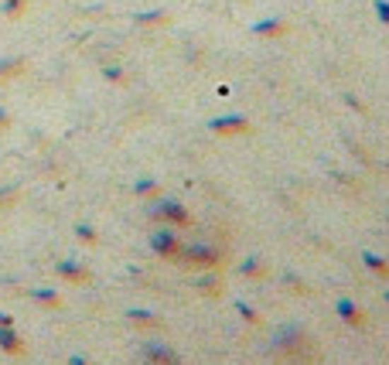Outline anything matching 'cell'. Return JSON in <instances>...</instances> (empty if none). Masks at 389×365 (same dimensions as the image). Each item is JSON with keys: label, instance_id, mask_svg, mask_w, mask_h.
Wrapping results in <instances>:
<instances>
[{"label": "cell", "instance_id": "obj_1", "mask_svg": "<svg viewBox=\"0 0 389 365\" xmlns=\"http://www.w3.org/2000/svg\"><path fill=\"white\" fill-rule=\"evenodd\" d=\"M151 219H154L157 226H171V229H185V226H192V212H188L185 202H178V198L157 202L154 209H151Z\"/></svg>", "mask_w": 389, "mask_h": 365}, {"label": "cell", "instance_id": "obj_2", "mask_svg": "<svg viewBox=\"0 0 389 365\" xmlns=\"http://www.w3.org/2000/svg\"><path fill=\"white\" fill-rule=\"evenodd\" d=\"M151 250H154L161 260H181L185 243L178 239V229H171V226H157V229H151Z\"/></svg>", "mask_w": 389, "mask_h": 365}, {"label": "cell", "instance_id": "obj_3", "mask_svg": "<svg viewBox=\"0 0 389 365\" xmlns=\"http://www.w3.org/2000/svg\"><path fill=\"white\" fill-rule=\"evenodd\" d=\"M181 260L198 270H205V273H212V270L222 263V250H219V246H209V243H192V246L181 250Z\"/></svg>", "mask_w": 389, "mask_h": 365}, {"label": "cell", "instance_id": "obj_4", "mask_svg": "<svg viewBox=\"0 0 389 365\" xmlns=\"http://www.w3.org/2000/svg\"><path fill=\"white\" fill-rule=\"evenodd\" d=\"M209 130L219 137H246L253 130V120L243 113H222V116H212V120H209Z\"/></svg>", "mask_w": 389, "mask_h": 365}, {"label": "cell", "instance_id": "obj_5", "mask_svg": "<svg viewBox=\"0 0 389 365\" xmlns=\"http://www.w3.org/2000/svg\"><path fill=\"white\" fill-rule=\"evenodd\" d=\"M140 365H181V359L168 345H144L140 348Z\"/></svg>", "mask_w": 389, "mask_h": 365}, {"label": "cell", "instance_id": "obj_6", "mask_svg": "<svg viewBox=\"0 0 389 365\" xmlns=\"http://www.w3.org/2000/svg\"><path fill=\"white\" fill-rule=\"evenodd\" d=\"M335 314H338V318H342L349 328H362V325H366V314H362V308H359L352 297H338V301H335Z\"/></svg>", "mask_w": 389, "mask_h": 365}, {"label": "cell", "instance_id": "obj_7", "mask_svg": "<svg viewBox=\"0 0 389 365\" xmlns=\"http://www.w3.org/2000/svg\"><path fill=\"white\" fill-rule=\"evenodd\" d=\"M55 273H59L62 280H69V284H89V267H82L79 260H59L55 263Z\"/></svg>", "mask_w": 389, "mask_h": 365}, {"label": "cell", "instance_id": "obj_8", "mask_svg": "<svg viewBox=\"0 0 389 365\" xmlns=\"http://www.w3.org/2000/svg\"><path fill=\"white\" fill-rule=\"evenodd\" d=\"M0 352L4 355H24V338L18 335V328H0Z\"/></svg>", "mask_w": 389, "mask_h": 365}, {"label": "cell", "instance_id": "obj_9", "mask_svg": "<svg viewBox=\"0 0 389 365\" xmlns=\"http://www.w3.org/2000/svg\"><path fill=\"white\" fill-rule=\"evenodd\" d=\"M284 31H287V24L280 18H263L253 24V35H260V38H280Z\"/></svg>", "mask_w": 389, "mask_h": 365}, {"label": "cell", "instance_id": "obj_10", "mask_svg": "<svg viewBox=\"0 0 389 365\" xmlns=\"http://www.w3.org/2000/svg\"><path fill=\"white\" fill-rule=\"evenodd\" d=\"M123 318H127L130 325H137V328H154L157 325V314L151 308H127V311H123Z\"/></svg>", "mask_w": 389, "mask_h": 365}, {"label": "cell", "instance_id": "obj_11", "mask_svg": "<svg viewBox=\"0 0 389 365\" xmlns=\"http://www.w3.org/2000/svg\"><path fill=\"white\" fill-rule=\"evenodd\" d=\"M362 263L369 267V273L386 277V280H389V260H386V256H379V253H372V250H362Z\"/></svg>", "mask_w": 389, "mask_h": 365}, {"label": "cell", "instance_id": "obj_12", "mask_svg": "<svg viewBox=\"0 0 389 365\" xmlns=\"http://www.w3.org/2000/svg\"><path fill=\"white\" fill-rule=\"evenodd\" d=\"M31 301H38L41 308H62L59 290H52V287H35L31 290Z\"/></svg>", "mask_w": 389, "mask_h": 365}, {"label": "cell", "instance_id": "obj_13", "mask_svg": "<svg viewBox=\"0 0 389 365\" xmlns=\"http://www.w3.org/2000/svg\"><path fill=\"white\" fill-rule=\"evenodd\" d=\"M239 273H243V277H250V280H256V277H263V273H267V267H263V260H260V256H243Z\"/></svg>", "mask_w": 389, "mask_h": 365}, {"label": "cell", "instance_id": "obj_14", "mask_svg": "<svg viewBox=\"0 0 389 365\" xmlns=\"http://www.w3.org/2000/svg\"><path fill=\"white\" fill-rule=\"evenodd\" d=\"M157 192H161L157 178H137V185H134V195H137V198H154Z\"/></svg>", "mask_w": 389, "mask_h": 365}, {"label": "cell", "instance_id": "obj_15", "mask_svg": "<svg viewBox=\"0 0 389 365\" xmlns=\"http://www.w3.org/2000/svg\"><path fill=\"white\" fill-rule=\"evenodd\" d=\"M76 239L86 243V246H99V232L89 226V222H76Z\"/></svg>", "mask_w": 389, "mask_h": 365}, {"label": "cell", "instance_id": "obj_16", "mask_svg": "<svg viewBox=\"0 0 389 365\" xmlns=\"http://www.w3.org/2000/svg\"><path fill=\"white\" fill-rule=\"evenodd\" d=\"M233 311L243 318V321H246V325H260V311L250 308L246 301H233Z\"/></svg>", "mask_w": 389, "mask_h": 365}, {"label": "cell", "instance_id": "obj_17", "mask_svg": "<svg viewBox=\"0 0 389 365\" xmlns=\"http://www.w3.org/2000/svg\"><path fill=\"white\" fill-rule=\"evenodd\" d=\"M372 11H376V21L389 28V0H372Z\"/></svg>", "mask_w": 389, "mask_h": 365}, {"label": "cell", "instance_id": "obj_18", "mask_svg": "<svg viewBox=\"0 0 389 365\" xmlns=\"http://www.w3.org/2000/svg\"><path fill=\"white\" fill-rule=\"evenodd\" d=\"M137 21H140V24H164L168 14H164V11H151V14H137Z\"/></svg>", "mask_w": 389, "mask_h": 365}, {"label": "cell", "instance_id": "obj_19", "mask_svg": "<svg viewBox=\"0 0 389 365\" xmlns=\"http://www.w3.org/2000/svg\"><path fill=\"white\" fill-rule=\"evenodd\" d=\"M284 284H291V287L297 290V294H304V280H301L297 273H284Z\"/></svg>", "mask_w": 389, "mask_h": 365}, {"label": "cell", "instance_id": "obj_20", "mask_svg": "<svg viewBox=\"0 0 389 365\" xmlns=\"http://www.w3.org/2000/svg\"><path fill=\"white\" fill-rule=\"evenodd\" d=\"M342 103H345V106H349V110H355V113H366V106H362V103H359V99L352 96V93H345V96H342Z\"/></svg>", "mask_w": 389, "mask_h": 365}, {"label": "cell", "instance_id": "obj_21", "mask_svg": "<svg viewBox=\"0 0 389 365\" xmlns=\"http://www.w3.org/2000/svg\"><path fill=\"white\" fill-rule=\"evenodd\" d=\"M65 365H93V362H89V359H86L82 352H72V355L65 359Z\"/></svg>", "mask_w": 389, "mask_h": 365}, {"label": "cell", "instance_id": "obj_22", "mask_svg": "<svg viewBox=\"0 0 389 365\" xmlns=\"http://www.w3.org/2000/svg\"><path fill=\"white\" fill-rule=\"evenodd\" d=\"M198 287H202V290H209V294H212V297H215V290H219V284H215L212 277H202V280H198Z\"/></svg>", "mask_w": 389, "mask_h": 365}, {"label": "cell", "instance_id": "obj_23", "mask_svg": "<svg viewBox=\"0 0 389 365\" xmlns=\"http://www.w3.org/2000/svg\"><path fill=\"white\" fill-rule=\"evenodd\" d=\"M11 325H14V318L7 311H0V328H11Z\"/></svg>", "mask_w": 389, "mask_h": 365}, {"label": "cell", "instance_id": "obj_24", "mask_svg": "<svg viewBox=\"0 0 389 365\" xmlns=\"http://www.w3.org/2000/svg\"><path fill=\"white\" fill-rule=\"evenodd\" d=\"M106 79H110V82H120V79H123V72H120V69H106Z\"/></svg>", "mask_w": 389, "mask_h": 365}, {"label": "cell", "instance_id": "obj_25", "mask_svg": "<svg viewBox=\"0 0 389 365\" xmlns=\"http://www.w3.org/2000/svg\"><path fill=\"white\" fill-rule=\"evenodd\" d=\"M383 297H386V304H389V290H386V294H383Z\"/></svg>", "mask_w": 389, "mask_h": 365}]
</instances>
